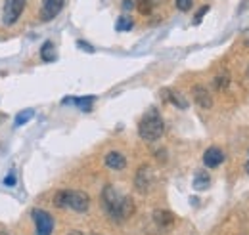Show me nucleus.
Listing matches in <instances>:
<instances>
[{"mask_svg": "<svg viewBox=\"0 0 249 235\" xmlns=\"http://www.w3.org/2000/svg\"><path fill=\"white\" fill-rule=\"evenodd\" d=\"M63 4H65V0H44L42 10H40V19L42 21H52L63 10Z\"/></svg>", "mask_w": 249, "mask_h": 235, "instance_id": "7", "label": "nucleus"}, {"mask_svg": "<svg viewBox=\"0 0 249 235\" xmlns=\"http://www.w3.org/2000/svg\"><path fill=\"white\" fill-rule=\"evenodd\" d=\"M244 40H246V42L249 44V29L244 31Z\"/></svg>", "mask_w": 249, "mask_h": 235, "instance_id": "25", "label": "nucleus"}, {"mask_svg": "<svg viewBox=\"0 0 249 235\" xmlns=\"http://www.w3.org/2000/svg\"><path fill=\"white\" fill-rule=\"evenodd\" d=\"M102 206H104L106 214L117 224L128 220L136 210L132 197L121 195L113 185H106L104 187V191H102Z\"/></svg>", "mask_w": 249, "mask_h": 235, "instance_id": "1", "label": "nucleus"}, {"mask_svg": "<svg viewBox=\"0 0 249 235\" xmlns=\"http://www.w3.org/2000/svg\"><path fill=\"white\" fill-rule=\"evenodd\" d=\"M27 0H4V8H2V23L4 25H14L19 16L25 10Z\"/></svg>", "mask_w": 249, "mask_h": 235, "instance_id": "5", "label": "nucleus"}, {"mask_svg": "<svg viewBox=\"0 0 249 235\" xmlns=\"http://www.w3.org/2000/svg\"><path fill=\"white\" fill-rule=\"evenodd\" d=\"M67 235H85L83 232H79V230H73V232H69Z\"/></svg>", "mask_w": 249, "mask_h": 235, "instance_id": "26", "label": "nucleus"}, {"mask_svg": "<svg viewBox=\"0 0 249 235\" xmlns=\"http://www.w3.org/2000/svg\"><path fill=\"white\" fill-rule=\"evenodd\" d=\"M209 184H211V178L209 174L205 172V170H199L196 176H194V189H197V191H205L207 187H209Z\"/></svg>", "mask_w": 249, "mask_h": 235, "instance_id": "14", "label": "nucleus"}, {"mask_svg": "<svg viewBox=\"0 0 249 235\" xmlns=\"http://www.w3.org/2000/svg\"><path fill=\"white\" fill-rule=\"evenodd\" d=\"M175 4H177V8L180 12H188L194 6V0H175Z\"/></svg>", "mask_w": 249, "mask_h": 235, "instance_id": "20", "label": "nucleus"}, {"mask_svg": "<svg viewBox=\"0 0 249 235\" xmlns=\"http://www.w3.org/2000/svg\"><path fill=\"white\" fill-rule=\"evenodd\" d=\"M94 96H87V98H65L63 103H75L79 109L83 111H90L92 109V103H94Z\"/></svg>", "mask_w": 249, "mask_h": 235, "instance_id": "13", "label": "nucleus"}, {"mask_svg": "<svg viewBox=\"0 0 249 235\" xmlns=\"http://www.w3.org/2000/svg\"><path fill=\"white\" fill-rule=\"evenodd\" d=\"M228 84H230V75H228V73H220V75H217V79H215V86H217V90H226L228 88Z\"/></svg>", "mask_w": 249, "mask_h": 235, "instance_id": "18", "label": "nucleus"}, {"mask_svg": "<svg viewBox=\"0 0 249 235\" xmlns=\"http://www.w3.org/2000/svg\"><path fill=\"white\" fill-rule=\"evenodd\" d=\"M106 167L111 170H123V168H126V159L119 151H109L106 155Z\"/></svg>", "mask_w": 249, "mask_h": 235, "instance_id": "10", "label": "nucleus"}, {"mask_svg": "<svg viewBox=\"0 0 249 235\" xmlns=\"http://www.w3.org/2000/svg\"><path fill=\"white\" fill-rule=\"evenodd\" d=\"M246 170L249 172V151H248V163H246Z\"/></svg>", "mask_w": 249, "mask_h": 235, "instance_id": "27", "label": "nucleus"}, {"mask_svg": "<svg viewBox=\"0 0 249 235\" xmlns=\"http://www.w3.org/2000/svg\"><path fill=\"white\" fill-rule=\"evenodd\" d=\"M94 235H98V234H94Z\"/></svg>", "mask_w": 249, "mask_h": 235, "instance_id": "30", "label": "nucleus"}, {"mask_svg": "<svg viewBox=\"0 0 249 235\" xmlns=\"http://www.w3.org/2000/svg\"><path fill=\"white\" fill-rule=\"evenodd\" d=\"M207 12H209V6H203V8H201V10L197 12V16H196V19H194V23H199V21L203 19V16H205Z\"/></svg>", "mask_w": 249, "mask_h": 235, "instance_id": "22", "label": "nucleus"}, {"mask_svg": "<svg viewBox=\"0 0 249 235\" xmlns=\"http://www.w3.org/2000/svg\"><path fill=\"white\" fill-rule=\"evenodd\" d=\"M0 235H8V234H6V232H0Z\"/></svg>", "mask_w": 249, "mask_h": 235, "instance_id": "28", "label": "nucleus"}, {"mask_svg": "<svg viewBox=\"0 0 249 235\" xmlns=\"http://www.w3.org/2000/svg\"><path fill=\"white\" fill-rule=\"evenodd\" d=\"M4 185H8V187H14L16 185V174L14 172H10L8 176L4 178Z\"/></svg>", "mask_w": 249, "mask_h": 235, "instance_id": "21", "label": "nucleus"}, {"mask_svg": "<svg viewBox=\"0 0 249 235\" xmlns=\"http://www.w3.org/2000/svg\"><path fill=\"white\" fill-rule=\"evenodd\" d=\"M115 27H117V31H130L132 29V19H130V17H128V16H121V17H119V19H117V25H115Z\"/></svg>", "mask_w": 249, "mask_h": 235, "instance_id": "19", "label": "nucleus"}, {"mask_svg": "<svg viewBox=\"0 0 249 235\" xmlns=\"http://www.w3.org/2000/svg\"><path fill=\"white\" fill-rule=\"evenodd\" d=\"M31 216L35 220V235H52L54 232V218L50 212L42 208H33Z\"/></svg>", "mask_w": 249, "mask_h": 235, "instance_id": "4", "label": "nucleus"}, {"mask_svg": "<svg viewBox=\"0 0 249 235\" xmlns=\"http://www.w3.org/2000/svg\"><path fill=\"white\" fill-rule=\"evenodd\" d=\"M163 0H136L134 2V6L138 8V12L142 14V16H150L152 12H154V8H156L157 4H161Z\"/></svg>", "mask_w": 249, "mask_h": 235, "instance_id": "15", "label": "nucleus"}, {"mask_svg": "<svg viewBox=\"0 0 249 235\" xmlns=\"http://www.w3.org/2000/svg\"><path fill=\"white\" fill-rule=\"evenodd\" d=\"M192 96H194V101L201 109H211L213 107V96H211V92L205 88L203 84H196L192 88Z\"/></svg>", "mask_w": 249, "mask_h": 235, "instance_id": "8", "label": "nucleus"}, {"mask_svg": "<svg viewBox=\"0 0 249 235\" xmlns=\"http://www.w3.org/2000/svg\"><path fill=\"white\" fill-rule=\"evenodd\" d=\"M132 6H134V2H132V0H124L123 2V10H130Z\"/></svg>", "mask_w": 249, "mask_h": 235, "instance_id": "24", "label": "nucleus"}, {"mask_svg": "<svg viewBox=\"0 0 249 235\" xmlns=\"http://www.w3.org/2000/svg\"><path fill=\"white\" fill-rule=\"evenodd\" d=\"M154 182H156V176H154V170L150 165H142L138 170H136V176H134V187L138 193H148L152 187H154Z\"/></svg>", "mask_w": 249, "mask_h": 235, "instance_id": "6", "label": "nucleus"}, {"mask_svg": "<svg viewBox=\"0 0 249 235\" xmlns=\"http://www.w3.org/2000/svg\"><path fill=\"white\" fill-rule=\"evenodd\" d=\"M248 77H249V69H248Z\"/></svg>", "mask_w": 249, "mask_h": 235, "instance_id": "29", "label": "nucleus"}, {"mask_svg": "<svg viewBox=\"0 0 249 235\" xmlns=\"http://www.w3.org/2000/svg\"><path fill=\"white\" fill-rule=\"evenodd\" d=\"M224 163V151L220 147H209L205 153H203V165L207 168H217Z\"/></svg>", "mask_w": 249, "mask_h": 235, "instance_id": "9", "label": "nucleus"}, {"mask_svg": "<svg viewBox=\"0 0 249 235\" xmlns=\"http://www.w3.org/2000/svg\"><path fill=\"white\" fill-rule=\"evenodd\" d=\"M33 117H35V111H33V109H25V111L18 113V117H16V126H21V124L29 122Z\"/></svg>", "mask_w": 249, "mask_h": 235, "instance_id": "17", "label": "nucleus"}, {"mask_svg": "<svg viewBox=\"0 0 249 235\" xmlns=\"http://www.w3.org/2000/svg\"><path fill=\"white\" fill-rule=\"evenodd\" d=\"M54 205L58 208H71L75 212H87L90 206V197L81 189H60L54 195Z\"/></svg>", "mask_w": 249, "mask_h": 235, "instance_id": "3", "label": "nucleus"}, {"mask_svg": "<svg viewBox=\"0 0 249 235\" xmlns=\"http://www.w3.org/2000/svg\"><path fill=\"white\" fill-rule=\"evenodd\" d=\"M77 44H79V46H81L83 50H87V52H94V48H92V46H90L89 42H85V40H79Z\"/></svg>", "mask_w": 249, "mask_h": 235, "instance_id": "23", "label": "nucleus"}, {"mask_svg": "<svg viewBox=\"0 0 249 235\" xmlns=\"http://www.w3.org/2000/svg\"><path fill=\"white\" fill-rule=\"evenodd\" d=\"M40 58H42V61H48V63L56 59V48H54V42L46 40V42L42 44V48H40Z\"/></svg>", "mask_w": 249, "mask_h": 235, "instance_id": "16", "label": "nucleus"}, {"mask_svg": "<svg viewBox=\"0 0 249 235\" xmlns=\"http://www.w3.org/2000/svg\"><path fill=\"white\" fill-rule=\"evenodd\" d=\"M154 220L159 228H171L175 222V214L171 210H156L154 212Z\"/></svg>", "mask_w": 249, "mask_h": 235, "instance_id": "12", "label": "nucleus"}, {"mask_svg": "<svg viewBox=\"0 0 249 235\" xmlns=\"http://www.w3.org/2000/svg\"><path fill=\"white\" fill-rule=\"evenodd\" d=\"M163 92V98L167 100V101H171V103H175L178 109H186L188 107V101H186V98L180 94V92H177V90H169V88H165V90H161Z\"/></svg>", "mask_w": 249, "mask_h": 235, "instance_id": "11", "label": "nucleus"}, {"mask_svg": "<svg viewBox=\"0 0 249 235\" xmlns=\"http://www.w3.org/2000/svg\"><path fill=\"white\" fill-rule=\"evenodd\" d=\"M163 132H165V120L161 117V113L157 111L156 107H152V109H148L142 118H140V122H138V134H140V138L144 140V142H157L161 136H163Z\"/></svg>", "mask_w": 249, "mask_h": 235, "instance_id": "2", "label": "nucleus"}]
</instances>
